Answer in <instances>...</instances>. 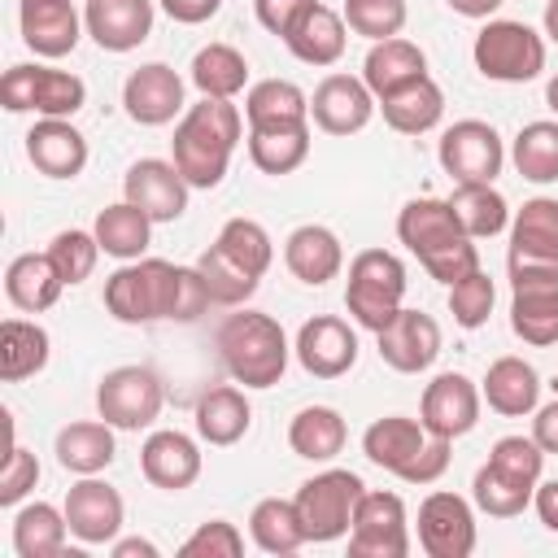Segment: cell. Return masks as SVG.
Segmentation results:
<instances>
[{
  "label": "cell",
  "instance_id": "6da1fadb",
  "mask_svg": "<svg viewBox=\"0 0 558 558\" xmlns=\"http://www.w3.org/2000/svg\"><path fill=\"white\" fill-rule=\"evenodd\" d=\"M240 135H244V113L240 105L231 100H214V96H201L196 105H187V113L179 118L174 126V140H170V161L179 166V174L192 183V187H218L231 170V157L240 148Z\"/></svg>",
  "mask_w": 558,
  "mask_h": 558
},
{
  "label": "cell",
  "instance_id": "7a4b0ae2",
  "mask_svg": "<svg viewBox=\"0 0 558 558\" xmlns=\"http://www.w3.org/2000/svg\"><path fill=\"white\" fill-rule=\"evenodd\" d=\"M397 240L423 262V270L432 279H440L445 288L466 279L471 270H480V248L475 240L462 231L458 214L449 201L440 196H414L401 205L397 214Z\"/></svg>",
  "mask_w": 558,
  "mask_h": 558
},
{
  "label": "cell",
  "instance_id": "3957f363",
  "mask_svg": "<svg viewBox=\"0 0 558 558\" xmlns=\"http://www.w3.org/2000/svg\"><path fill=\"white\" fill-rule=\"evenodd\" d=\"M214 344H218L227 375L244 388H275L288 371V357H292V344H288L279 318H270L262 310L227 314Z\"/></svg>",
  "mask_w": 558,
  "mask_h": 558
},
{
  "label": "cell",
  "instance_id": "277c9868",
  "mask_svg": "<svg viewBox=\"0 0 558 558\" xmlns=\"http://www.w3.org/2000/svg\"><path fill=\"white\" fill-rule=\"evenodd\" d=\"M179 296H183V266L161 262V257L122 262L105 279V310L126 327H144V323H161V318L174 323Z\"/></svg>",
  "mask_w": 558,
  "mask_h": 558
},
{
  "label": "cell",
  "instance_id": "5b68a950",
  "mask_svg": "<svg viewBox=\"0 0 558 558\" xmlns=\"http://www.w3.org/2000/svg\"><path fill=\"white\" fill-rule=\"evenodd\" d=\"M405 262L388 248H362L349 262V283H344V310L357 327L384 331L392 314L405 305Z\"/></svg>",
  "mask_w": 558,
  "mask_h": 558
},
{
  "label": "cell",
  "instance_id": "8992f818",
  "mask_svg": "<svg viewBox=\"0 0 558 558\" xmlns=\"http://www.w3.org/2000/svg\"><path fill=\"white\" fill-rule=\"evenodd\" d=\"M471 61L493 83H532L545 70V35L514 17H488L471 44Z\"/></svg>",
  "mask_w": 558,
  "mask_h": 558
},
{
  "label": "cell",
  "instance_id": "52a82bcc",
  "mask_svg": "<svg viewBox=\"0 0 558 558\" xmlns=\"http://www.w3.org/2000/svg\"><path fill=\"white\" fill-rule=\"evenodd\" d=\"M366 484L357 471H344V466H327L318 475H310L301 488H296V514H301V527H305V541L314 545H327V541H340L349 536L353 527V510L362 501Z\"/></svg>",
  "mask_w": 558,
  "mask_h": 558
},
{
  "label": "cell",
  "instance_id": "ba28073f",
  "mask_svg": "<svg viewBox=\"0 0 558 558\" xmlns=\"http://www.w3.org/2000/svg\"><path fill=\"white\" fill-rule=\"evenodd\" d=\"M506 270H510V331L532 349L558 344V266L506 257Z\"/></svg>",
  "mask_w": 558,
  "mask_h": 558
},
{
  "label": "cell",
  "instance_id": "9c48e42d",
  "mask_svg": "<svg viewBox=\"0 0 558 558\" xmlns=\"http://www.w3.org/2000/svg\"><path fill=\"white\" fill-rule=\"evenodd\" d=\"M0 105L9 113L74 118L87 105V83L70 70H52V65H9L0 78Z\"/></svg>",
  "mask_w": 558,
  "mask_h": 558
},
{
  "label": "cell",
  "instance_id": "30bf717a",
  "mask_svg": "<svg viewBox=\"0 0 558 558\" xmlns=\"http://www.w3.org/2000/svg\"><path fill=\"white\" fill-rule=\"evenodd\" d=\"M166 405V384L153 366H113L96 384V410L118 432L153 427Z\"/></svg>",
  "mask_w": 558,
  "mask_h": 558
},
{
  "label": "cell",
  "instance_id": "8fae6325",
  "mask_svg": "<svg viewBox=\"0 0 558 558\" xmlns=\"http://www.w3.org/2000/svg\"><path fill=\"white\" fill-rule=\"evenodd\" d=\"M436 157H440L445 174L458 179V183H493L506 166V144H501L493 122L462 118V122L440 131Z\"/></svg>",
  "mask_w": 558,
  "mask_h": 558
},
{
  "label": "cell",
  "instance_id": "7c38bea8",
  "mask_svg": "<svg viewBox=\"0 0 558 558\" xmlns=\"http://www.w3.org/2000/svg\"><path fill=\"white\" fill-rule=\"evenodd\" d=\"M410 519L397 493H362L349 527V558H405Z\"/></svg>",
  "mask_w": 558,
  "mask_h": 558
},
{
  "label": "cell",
  "instance_id": "4fadbf2b",
  "mask_svg": "<svg viewBox=\"0 0 558 558\" xmlns=\"http://www.w3.org/2000/svg\"><path fill=\"white\" fill-rule=\"evenodd\" d=\"M418 549L427 558H471L475 554V510L466 497L436 488L418 506Z\"/></svg>",
  "mask_w": 558,
  "mask_h": 558
},
{
  "label": "cell",
  "instance_id": "5bb4252c",
  "mask_svg": "<svg viewBox=\"0 0 558 558\" xmlns=\"http://www.w3.org/2000/svg\"><path fill=\"white\" fill-rule=\"evenodd\" d=\"M480 405H484V392L475 388V379H466L462 371H440V375L423 388L418 423L427 427V436L458 440V436L475 432Z\"/></svg>",
  "mask_w": 558,
  "mask_h": 558
},
{
  "label": "cell",
  "instance_id": "9a60e30c",
  "mask_svg": "<svg viewBox=\"0 0 558 558\" xmlns=\"http://www.w3.org/2000/svg\"><path fill=\"white\" fill-rule=\"evenodd\" d=\"M61 510H65L70 536L83 545H113L126 523L122 493L100 475H78V484H70Z\"/></svg>",
  "mask_w": 558,
  "mask_h": 558
},
{
  "label": "cell",
  "instance_id": "2e32d148",
  "mask_svg": "<svg viewBox=\"0 0 558 558\" xmlns=\"http://www.w3.org/2000/svg\"><path fill=\"white\" fill-rule=\"evenodd\" d=\"M187 196H192V183H187V179L179 174V166L166 161V157H140V161H131V170L122 174V201L140 205L153 222H174V218H183Z\"/></svg>",
  "mask_w": 558,
  "mask_h": 558
},
{
  "label": "cell",
  "instance_id": "e0dca14e",
  "mask_svg": "<svg viewBox=\"0 0 558 558\" xmlns=\"http://www.w3.org/2000/svg\"><path fill=\"white\" fill-rule=\"evenodd\" d=\"M292 353H296V362H301L305 375H314V379H340L357 362V331L344 318H336V314H314V318L301 323Z\"/></svg>",
  "mask_w": 558,
  "mask_h": 558
},
{
  "label": "cell",
  "instance_id": "ac0fdd59",
  "mask_svg": "<svg viewBox=\"0 0 558 558\" xmlns=\"http://www.w3.org/2000/svg\"><path fill=\"white\" fill-rule=\"evenodd\" d=\"M122 109L140 126H166V122H174V118L187 113V105H183V78L166 61H148V65H140V70L126 74V83H122Z\"/></svg>",
  "mask_w": 558,
  "mask_h": 558
},
{
  "label": "cell",
  "instance_id": "d6986e66",
  "mask_svg": "<svg viewBox=\"0 0 558 558\" xmlns=\"http://www.w3.org/2000/svg\"><path fill=\"white\" fill-rule=\"evenodd\" d=\"M375 340H379V357L397 375H418L440 357V323L410 305H401L392 314V323L384 331H375Z\"/></svg>",
  "mask_w": 558,
  "mask_h": 558
},
{
  "label": "cell",
  "instance_id": "ffe728a7",
  "mask_svg": "<svg viewBox=\"0 0 558 558\" xmlns=\"http://www.w3.org/2000/svg\"><path fill=\"white\" fill-rule=\"evenodd\" d=\"M375 92L353 74H327L310 96V118L327 135H357L375 118Z\"/></svg>",
  "mask_w": 558,
  "mask_h": 558
},
{
  "label": "cell",
  "instance_id": "44dd1931",
  "mask_svg": "<svg viewBox=\"0 0 558 558\" xmlns=\"http://www.w3.org/2000/svg\"><path fill=\"white\" fill-rule=\"evenodd\" d=\"M201 445L179 427H157L140 445V471L161 493H183L201 480Z\"/></svg>",
  "mask_w": 558,
  "mask_h": 558
},
{
  "label": "cell",
  "instance_id": "7402d4cb",
  "mask_svg": "<svg viewBox=\"0 0 558 558\" xmlns=\"http://www.w3.org/2000/svg\"><path fill=\"white\" fill-rule=\"evenodd\" d=\"M17 26H22V44L48 61L70 57L87 31L74 0H17Z\"/></svg>",
  "mask_w": 558,
  "mask_h": 558
},
{
  "label": "cell",
  "instance_id": "603a6c76",
  "mask_svg": "<svg viewBox=\"0 0 558 558\" xmlns=\"http://www.w3.org/2000/svg\"><path fill=\"white\" fill-rule=\"evenodd\" d=\"M153 0H87L83 26L105 52H131L153 35Z\"/></svg>",
  "mask_w": 558,
  "mask_h": 558
},
{
  "label": "cell",
  "instance_id": "cb8c5ba5",
  "mask_svg": "<svg viewBox=\"0 0 558 558\" xmlns=\"http://www.w3.org/2000/svg\"><path fill=\"white\" fill-rule=\"evenodd\" d=\"M26 157L44 179H78L87 166V135L70 118H39L26 131Z\"/></svg>",
  "mask_w": 558,
  "mask_h": 558
},
{
  "label": "cell",
  "instance_id": "d4e9b609",
  "mask_svg": "<svg viewBox=\"0 0 558 558\" xmlns=\"http://www.w3.org/2000/svg\"><path fill=\"white\" fill-rule=\"evenodd\" d=\"M283 266L292 270V279L323 288L344 270V244L331 227L323 222H305L283 240Z\"/></svg>",
  "mask_w": 558,
  "mask_h": 558
},
{
  "label": "cell",
  "instance_id": "484cf974",
  "mask_svg": "<svg viewBox=\"0 0 558 558\" xmlns=\"http://www.w3.org/2000/svg\"><path fill=\"white\" fill-rule=\"evenodd\" d=\"M427 427L418 418H405V414H388V418H375L366 432H362V453L366 462H375L379 471H392L397 480L414 466V458L423 453L427 445Z\"/></svg>",
  "mask_w": 558,
  "mask_h": 558
},
{
  "label": "cell",
  "instance_id": "4316f807",
  "mask_svg": "<svg viewBox=\"0 0 558 558\" xmlns=\"http://www.w3.org/2000/svg\"><path fill=\"white\" fill-rule=\"evenodd\" d=\"M514 262L558 266V196H532L510 214V253Z\"/></svg>",
  "mask_w": 558,
  "mask_h": 558
},
{
  "label": "cell",
  "instance_id": "83f0119b",
  "mask_svg": "<svg viewBox=\"0 0 558 558\" xmlns=\"http://www.w3.org/2000/svg\"><path fill=\"white\" fill-rule=\"evenodd\" d=\"M480 392H484V401H488L493 414H501V418H523V414H532V410L541 405V375H536V366L523 362V357H497V362L488 366Z\"/></svg>",
  "mask_w": 558,
  "mask_h": 558
},
{
  "label": "cell",
  "instance_id": "f1b7e54d",
  "mask_svg": "<svg viewBox=\"0 0 558 558\" xmlns=\"http://www.w3.org/2000/svg\"><path fill=\"white\" fill-rule=\"evenodd\" d=\"M423 74H427V57H423V48H418L414 39H405V35H392V39L371 44V52H366V61H362V83L375 92V100L392 96L397 87H405V83H414V78H423Z\"/></svg>",
  "mask_w": 558,
  "mask_h": 558
},
{
  "label": "cell",
  "instance_id": "f546056e",
  "mask_svg": "<svg viewBox=\"0 0 558 558\" xmlns=\"http://www.w3.org/2000/svg\"><path fill=\"white\" fill-rule=\"evenodd\" d=\"M379 113H384V122L397 135H427L445 118V92H440V83L432 74H423V78L397 87L392 96H384L379 100Z\"/></svg>",
  "mask_w": 558,
  "mask_h": 558
},
{
  "label": "cell",
  "instance_id": "4dcf8cb0",
  "mask_svg": "<svg viewBox=\"0 0 558 558\" xmlns=\"http://www.w3.org/2000/svg\"><path fill=\"white\" fill-rule=\"evenodd\" d=\"M283 44H288V52H292L296 61H305V65H314V70L336 65V61L344 57V44H349L344 13L327 9V4H314V9L292 26V35H288Z\"/></svg>",
  "mask_w": 558,
  "mask_h": 558
},
{
  "label": "cell",
  "instance_id": "1f68e13d",
  "mask_svg": "<svg viewBox=\"0 0 558 558\" xmlns=\"http://www.w3.org/2000/svg\"><path fill=\"white\" fill-rule=\"evenodd\" d=\"M113 432H118V427H109L105 418L65 423V427L57 432L52 453H57V462H61L70 475H100V471L113 462V453H118Z\"/></svg>",
  "mask_w": 558,
  "mask_h": 558
},
{
  "label": "cell",
  "instance_id": "d6a6232c",
  "mask_svg": "<svg viewBox=\"0 0 558 558\" xmlns=\"http://www.w3.org/2000/svg\"><path fill=\"white\" fill-rule=\"evenodd\" d=\"M65 292V279L57 275L48 253H22L9 262L4 270V296L22 310V314H44L57 305V296Z\"/></svg>",
  "mask_w": 558,
  "mask_h": 558
},
{
  "label": "cell",
  "instance_id": "836d02e7",
  "mask_svg": "<svg viewBox=\"0 0 558 558\" xmlns=\"http://www.w3.org/2000/svg\"><path fill=\"white\" fill-rule=\"evenodd\" d=\"M310 122H283V126H248V161L262 174H292L310 157Z\"/></svg>",
  "mask_w": 558,
  "mask_h": 558
},
{
  "label": "cell",
  "instance_id": "e575fe53",
  "mask_svg": "<svg viewBox=\"0 0 558 558\" xmlns=\"http://www.w3.org/2000/svg\"><path fill=\"white\" fill-rule=\"evenodd\" d=\"M349 440V423L331 405H305L288 423V449L305 462H331Z\"/></svg>",
  "mask_w": 558,
  "mask_h": 558
},
{
  "label": "cell",
  "instance_id": "d590c367",
  "mask_svg": "<svg viewBox=\"0 0 558 558\" xmlns=\"http://www.w3.org/2000/svg\"><path fill=\"white\" fill-rule=\"evenodd\" d=\"M52 357V340L39 323L31 318H4L0 323V379L4 384H22L31 375H39Z\"/></svg>",
  "mask_w": 558,
  "mask_h": 558
},
{
  "label": "cell",
  "instance_id": "8d00e7d4",
  "mask_svg": "<svg viewBox=\"0 0 558 558\" xmlns=\"http://www.w3.org/2000/svg\"><path fill=\"white\" fill-rule=\"evenodd\" d=\"M248 423H253V405L231 384H218L196 401V436L205 445H235L248 436Z\"/></svg>",
  "mask_w": 558,
  "mask_h": 558
},
{
  "label": "cell",
  "instance_id": "74e56055",
  "mask_svg": "<svg viewBox=\"0 0 558 558\" xmlns=\"http://www.w3.org/2000/svg\"><path fill=\"white\" fill-rule=\"evenodd\" d=\"M92 231H96L100 248H105L109 257H118V262H135V257H144L148 244H153V218H148L140 205H131V201L105 205V209L96 214Z\"/></svg>",
  "mask_w": 558,
  "mask_h": 558
},
{
  "label": "cell",
  "instance_id": "f35d334b",
  "mask_svg": "<svg viewBox=\"0 0 558 558\" xmlns=\"http://www.w3.org/2000/svg\"><path fill=\"white\" fill-rule=\"evenodd\" d=\"M248 536H253V545L262 554H275V558H288L301 545H310L292 497H262L253 506V514H248Z\"/></svg>",
  "mask_w": 558,
  "mask_h": 558
},
{
  "label": "cell",
  "instance_id": "ab89813d",
  "mask_svg": "<svg viewBox=\"0 0 558 558\" xmlns=\"http://www.w3.org/2000/svg\"><path fill=\"white\" fill-rule=\"evenodd\" d=\"M65 510H57L52 501H31L13 514V549L17 558H57L65 554Z\"/></svg>",
  "mask_w": 558,
  "mask_h": 558
},
{
  "label": "cell",
  "instance_id": "60d3db41",
  "mask_svg": "<svg viewBox=\"0 0 558 558\" xmlns=\"http://www.w3.org/2000/svg\"><path fill=\"white\" fill-rule=\"evenodd\" d=\"M192 87L201 96H214V100H235L248 83V61L244 52H235L231 44H205L196 57H192V70H187Z\"/></svg>",
  "mask_w": 558,
  "mask_h": 558
},
{
  "label": "cell",
  "instance_id": "b9f144b4",
  "mask_svg": "<svg viewBox=\"0 0 558 558\" xmlns=\"http://www.w3.org/2000/svg\"><path fill=\"white\" fill-rule=\"evenodd\" d=\"M244 122L248 126L310 122V96L292 78H262L244 92Z\"/></svg>",
  "mask_w": 558,
  "mask_h": 558
},
{
  "label": "cell",
  "instance_id": "7bdbcfd3",
  "mask_svg": "<svg viewBox=\"0 0 558 558\" xmlns=\"http://www.w3.org/2000/svg\"><path fill=\"white\" fill-rule=\"evenodd\" d=\"M449 205L471 240H493V235L510 231V205L493 183H458Z\"/></svg>",
  "mask_w": 558,
  "mask_h": 558
},
{
  "label": "cell",
  "instance_id": "ee69618b",
  "mask_svg": "<svg viewBox=\"0 0 558 558\" xmlns=\"http://www.w3.org/2000/svg\"><path fill=\"white\" fill-rule=\"evenodd\" d=\"M510 161L527 183H558V122L536 118V122L519 126V135L510 144Z\"/></svg>",
  "mask_w": 558,
  "mask_h": 558
},
{
  "label": "cell",
  "instance_id": "f6af8a7d",
  "mask_svg": "<svg viewBox=\"0 0 558 558\" xmlns=\"http://www.w3.org/2000/svg\"><path fill=\"white\" fill-rule=\"evenodd\" d=\"M196 270H201V279H205L214 305H227V310L244 305V301L257 292V283H262L253 270H244V266H240L235 257H227L218 244H209V248L196 257Z\"/></svg>",
  "mask_w": 558,
  "mask_h": 558
},
{
  "label": "cell",
  "instance_id": "bcb514c9",
  "mask_svg": "<svg viewBox=\"0 0 558 558\" xmlns=\"http://www.w3.org/2000/svg\"><path fill=\"white\" fill-rule=\"evenodd\" d=\"M214 244H218L227 257H235L244 270H253L257 279H262V275L270 270V262H275V240H270V231H266L257 218H227Z\"/></svg>",
  "mask_w": 558,
  "mask_h": 558
},
{
  "label": "cell",
  "instance_id": "7dc6e473",
  "mask_svg": "<svg viewBox=\"0 0 558 558\" xmlns=\"http://www.w3.org/2000/svg\"><path fill=\"white\" fill-rule=\"evenodd\" d=\"M48 257H52V266H57V275L65 279V288H74V283H83V279H92V270H96V262H100V240H96V231H83V227H70V231H57L52 240H48V248H44Z\"/></svg>",
  "mask_w": 558,
  "mask_h": 558
},
{
  "label": "cell",
  "instance_id": "c3c4849f",
  "mask_svg": "<svg viewBox=\"0 0 558 558\" xmlns=\"http://www.w3.org/2000/svg\"><path fill=\"white\" fill-rule=\"evenodd\" d=\"M532 493L536 488H523V484H514L510 475H501L497 466H480L475 471V480H471V501L488 514V519H514V514H523L527 506H532Z\"/></svg>",
  "mask_w": 558,
  "mask_h": 558
},
{
  "label": "cell",
  "instance_id": "681fc988",
  "mask_svg": "<svg viewBox=\"0 0 558 558\" xmlns=\"http://www.w3.org/2000/svg\"><path fill=\"white\" fill-rule=\"evenodd\" d=\"M405 17H410L405 0H344V26L371 44L401 35Z\"/></svg>",
  "mask_w": 558,
  "mask_h": 558
},
{
  "label": "cell",
  "instance_id": "f907efd6",
  "mask_svg": "<svg viewBox=\"0 0 558 558\" xmlns=\"http://www.w3.org/2000/svg\"><path fill=\"white\" fill-rule=\"evenodd\" d=\"M493 301H497V283L484 275V270H471L466 279L449 283V314L462 331H475L488 323L493 314Z\"/></svg>",
  "mask_w": 558,
  "mask_h": 558
},
{
  "label": "cell",
  "instance_id": "816d5d0a",
  "mask_svg": "<svg viewBox=\"0 0 558 558\" xmlns=\"http://www.w3.org/2000/svg\"><path fill=\"white\" fill-rule=\"evenodd\" d=\"M488 466H497L501 475H510L523 488H536L541 484V471H545V449L532 436H501L488 449Z\"/></svg>",
  "mask_w": 558,
  "mask_h": 558
},
{
  "label": "cell",
  "instance_id": "f5cc1de1",
  "mask_svg": "<svg viewBox=\"0 0 558 558\" xmlns=\"http://www.w3.org/2000/svg\"><path fill=\"white\" fill-rule=\"evenodd\" d=\"M240 554H244V536L231 519H205L179 545V558H240Z\"/></svg>",
  "mask_w": 558,
  "mask_h": 558
},
{
  "label": "cell",
  "instance_id": "db71d44e",
  "mask_svg": "<svg viewBox=\"0 0 558 558\" xmlns=\"http://www.w3.org/2000/svg\"><path fill=\"white\" fill-rule=\"evenodd\" d=\"M35 484H39V458L22 445H9L0 466V506H17Z\"/></svg>",
  "mask_w": 558,
  "mask_h": 558
},
{
  "label": "cell",
  "instance_id": "11a10c76",
  "mask_svg": "<svg viewBox=\"0 0 558 558\" xmlns=\"http://www.w3.org/2000/svg\"><path fill=\"white\" fill-rule=\"evenodd\" d=\"M314 4H318V0H253V13H257V22H262L270 35L288 39L292 26H296Z\"/></svg>",
  "mask_w": 558,
  "mask_h": 558
},
{
  "label": "cell",
  "instance_id": "9f6ffc18",
  "mask_svg": "<svg viewBox=\"0 0 558 558\" xmlns=\"http://www.w3.org/2000/svg\"><path fill=\"white\" fill-rule=\"evenodd\" d=\"M449 445H453V440L432 436V440L423 445V453L414 458V466H410L401 480H405V484H436V480L449 471Z\"/></svg>",
  "mask_w": 558,
  "mask_h": 558
},
{
  "label": "cell",
  "instance_id": "6f0895ef",
  "mask_svg": "<svg viewBox=\"0 0 558 558\" xmlns=\"http://www.w3.org/2000/svg\"><path fill=\"white\" fill-rule=\"evenodd\" d=\"M161 9H166V17H174L179 26H201V22H209V17L222 9V0H161Z\"/></svg>",
  "mask_w": 558,
  "mask_h": 558
},
{
  "label": "cell",
  "instance_id": "680465c9",
  "mask_svg": "<svg viewBox=\"0 0 558 558\" xmlns=\"http://www.w3.org/2000/svg\"><path fill=\"white\" fill-rule=\"evenodd\" d=\"M532 440H536L545 453H558V397L532 410Z\"/></svg>",
  "mask_w": 558,
  "mask_h": 558
},
{
  "label": "cell",
  "instance_id": "91938a15",
  "mask_svg": "<svg viewBox=\"0 0 558 558\" xmlns=\"http://www.w3.org/2000/svg\"><path fill=\"white\" fill-rule=\"evenodd\" d=\"M532 510L545 523V532H558V480H541L532 493Z\"/></svg>",
  "mask_w": 558,
  "mask_h": 558
},
{
  "label": "cell",
  "instance_id": "94428289",
  "mask_svg": "<svg viewBox=\"0 0 558 558\" xmlns=\"http://www.w3.org/2000/svg\"><path fill=\"white\" fill-rule=\"evenodd\" d=\"M445 4H449L458 17H471V22H488V17H493V13H497L506 0H445Z\"/></svg>",
  "mask_w": 558,
  "mask_h": 558
},
{
  "label": "cell",
  "instance_id": "6125c7cd",
  "mask_svg": "<svg viewBox=\"0 0 558 558\" xmlns=\"http://www.w3.org/2000/svg\"><path fill=\"white\" fill-rule=\"evenodd\" d=\"M109 549H113V558H157V545H153V541H144V536H126V541H113Z\"/></svg>",
  "mask_w": 558,
  "mask_h": 558
},
{
  "label": "cell",
  "instance_id": "be15d7a7",
  "mask_svg": "<svg viewBox=\"0 0 558 558\" xmlns=\"http://www.w3.org/2000/svg\"><path fill=\"white\" fill-rule=\"evenodd\" d=\"M541 26H545V39L558 44V0H545V17H541Z\"/></svg>",
  "mask_w": 558,
  "mask_h": 558
},
{
  "label": "cell",
  "instance_id": "e7e4bbea",
  "mask_svg": "<svg viewBox=\"0 0 558 558\" xmlns=\"http://www.w3.org/2000/svg\"><path fill=\"white\" fill-rule=\"evenodd\" d=\"M545 105H549V109L558 113V74H554V78L545 83Z\"/></svg>",
  "mask_w": 558,
  "mask_h": 558
},
{
  "label": "cell",
  "instance_id": "03108f58",
  "mask_svg": "<svg viewBox=\"0 0 558 558\" xmlns=\"http://www.w3.org/2000/svg\"><path fill=\"white\" fill-rule=\"evenodd\" d=\"M549 388H554V397H558V375H554V384H549Z\"/></svg>",
  "mask_w": 558,
  "mask_h": 558
}]
</instances>
